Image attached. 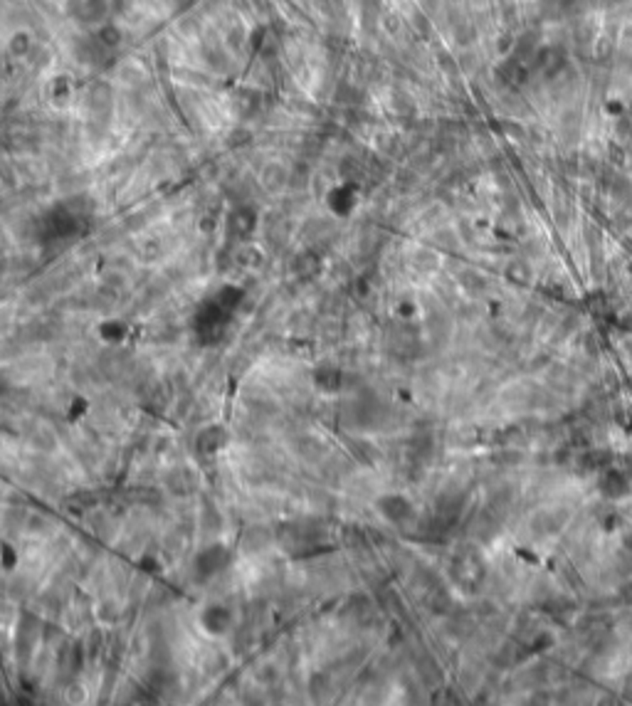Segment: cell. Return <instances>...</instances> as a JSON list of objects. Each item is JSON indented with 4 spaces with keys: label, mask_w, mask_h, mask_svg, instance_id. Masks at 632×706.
<instances>
[{
    "label": "cell",
    "mask_w": 632,
    "mask_h": 706,
    "mask_svg": "<svg viewBox=\"0 0 632 706\" xmlns=\"http://www.w3.org/2000/svg\"><path fill=\"white\" fill-rule=\"evenodd\" d=\"M600 489H603V494H608V496H623V494H628V489H630V484H628V479H625L623 474H618V472H608V474L600 479Z\"/></svg>",
    "instance_id": "obj_4"
},
{
    "label": "cell",
    "mask_w": 632,
    "mask_h": 706,
    "mask_svg": "<svg viewBox=\"0 0 632 706\" xmlns=\"http://www.w3.org/2000/svg\"><path fill=\"white\" fill-rule=\"evenodd\" d=\"M75 94H77L75 80H72L70 75H55V77H50L48 85H45V99L57 109L70 107V104L75 102Z\"/></svg>",
    "instance_id": "obj_1"
},
{
    "label": "cell",
    "mask_w": 632,
    "mask_h": 706,
    "mask_svg": "<svg viewBox=\"0 0 632 706\" xmlns=\"http://www.w3.org/2000/svg\"><path fill=\"white\" fill-rule=\"evenodd\" d=\"M230 622H232V612L227 610L225 605H208L203 612H200V625L208 635H225L230 630Z\"/></svg>",
    "instance_id": "obj_2"
},
{
    "label": "cell",
    "mask_w": 632,
    "mask_h": 706,
    "mask_svg": "<svg viewBox=\"0 0 632 706\" xmlns=\"http://www.w3.org/2000/svg\"><path fill=\"white\" fill-rule=\"evenodd\" d=\"M378 509L381 514L388 518V521H396V523H403L413 516V504L401 494H388L378 501Z\"/></svg>",
    "instance_id": "obj_3"
}]
</instances>
